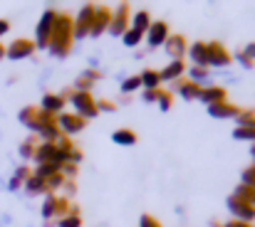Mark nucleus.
Listing matches in <instances>:
<instances>
[{"instance_id":"obj_10","label":"nucleus","mask_w":255,"mask_h":227,"mask_svg":"<svg viewBox=\"0 0 255 227\" xmlns=\"http://www.w3.org/2000/svg\"><path fill=\"white\" fill-rule=\"evenodd\" d=\"M228 210H231L233 220L253 225V220H255V208L253 205H248V203H243V200H236V198L231 195V198H228Z\"/></svg>"},{"instance_id":"obj_29","label":"nucleus","mask_w":255,"mask_h":227,"mask_svg":"<svg viewBox=\"0 0 255 227\" xmlns=\"http://www.w3.org/2000/svg\"><path fill=\"white\" fill-rule=\"evenodd\" d=\"M186 75H188V79H191V81L203 84V81L208 79V67H193V65H191V67L186 70Z\"/></svg>"},{"instance_id":"obj_32","label":"nucleus","mask_w":255,"mask_h":227,"mask_svg":"<svg viewBox=\"0 0 255 227\" xmlns=\"http://www.w3.org/2000/svg\"><path fill=\"white\" fill-rule=\"evenodd\" d=\"M122 94H131V91H136V89H141V79H139V75H131L127 76L124 81H122Z\"/></svg>"},{"instance_id":"obj_23","label":"nucleus","mask_w":255,"mask_h":227,"mask_svg":"<svg viewBox=\"0 0 255 227\" xmlns=\"http://www.w3.org/2000/svg\"><path fill=\"white\" fill-rule=\"evenodd\" d=\"M112 141L119 144V146H134V144L139 141V136H136V131H131V129H117V131L112 134Z\"/></svg>"},{"instance_id":"obj_31","label":"nucleus","mask_w":255,"mask_h":227,"mask_svg":"<svg viewBox=\"0 0 255 227\" xmlns=\"http://www.w3.org/2000/svg\"><path fill=\"white\" fill-rule=\"evenodd\" d=\"M141 40H144V35H141V32H136L134 27H129V30L122 35V42H124L127 47H136V45H141Z\"/></svg>"},{"instance_id":"obj_34","label":"nucleus","mask_w":255,"mask_h":227,"mask_svg":"<svg viewBox=\"0 0 255 227\" xmlns=\"http://www.w3.org/2000/svg\"><path fill=\"white\" fill-rule=\"evenodd\" d=\"M233 139H238V141H248V144H253L255 146V126H248V129H236V131H233Z\"/></svg>"},{"instance_id":"obj_3","label":"nucleus","mask_w":255,"mask_h":227,"mask_svg":"<svg viewBox=\"0 0 255 227\" xmlns=\"http://www.w3.org/2000/svg\"><path fill=\"white\" fill-rule=\"evenodd\" d=\"M70 198H60L55 193L45 195V203H42V218L45 220H62L65 215H70Z\"/></svg>"},{"instance_id":"obj_26","label":"nucleus","mask_w":255,"mask_h":227,"mask_svg":"<svg viewBox=\"0 0 255 227\" xmlns=\"http://www.w3.org/2000/svg\"><path fill=\"white\" fill-rule=\"evenodd\" d=\"M255 126V109H241L236 116V129H248Z\"/></svg>"},{"instance_id":"obj_5","label":"nucleus","mask_w":255,"mask_h":227,"mask_svg":"<svg viewBox=\"0 0 255 227\" xmlns=\"http://www.w3.org/2000/svg\"><path fill=\"white\" fill-rule=\"evenodd\" d=\"M55 22H57V10H45L40 22H37V30H35V47H42L47 50L50 45V37H52V30H55Z\"/></svg>"},{"instance_id":"obj_20","label":"nucleus","mask_w":255,"mask_h":227,"mask_svg":"<svg viewBox=\"0 0 255 227\" xmlns=\"http://www.w3.org/2000/svg\"><path fill=\"white\" fill-rule=\"evenodd\" d=\"M186 57L191 60V65L193 67H206V42H193V45H188V50H186Z\"/></svg>"},{"instance_id":"obj_30","label":"nucleus","mask_w":255,"mask_h":227,"mask_svg":"<svg viewBox=\"0 0 255 227\" xmlns=\"http://www.w3.org/2000/svg\"><path fill=\"white\" fill-rule=\"evenodd\" d=\"M156 104H159L161 111H169L171 106H173V91L161 86V89H159V99H156Z\"/></svg>"},{"instance_id":"obj_15","label":"nucleus","mask_w":255,"mask_h":227,"mask_svg":"<svg viewBox=\"0 0 255 227\" xmlns=\"http://www.w3.org/2000/svg\"><path fill=\"white\" fill-rule=\"evenodd\" d=\"M164 50H166V55H169L171 60H183L186 57V50H188V42H186L183 35H171L169 40H166V45H164Z\"/></svg>"},{"instance_id":"obj_40","label":"nucleus","mask_w":255,"mask_h":227,"mask_svg":"<svg viewBox=\"0 0 255 227\" xmlns=\"http://www.w3.org/2000/svg\"><path fill=\"white\" fill-rule=\"evenodd\" d=\"M97 109H99V114H102V111L112 114V111H117V104L109 101V99H99V101H97Z\"/></svg>"},{"instance_id":"obj_38","label":"nucleus","mask_w":255,"mask_h":227,"mask_svg":"<svg viewBox=\"0 0 255 227\" xmlns=\"http://www.w3.org/2000/svg\"><path fill=\"white\" fill-rule=\"evenodd\" d=\"M77 170H80V165H77V163H65V165H62V175H65V180L77 178Z\"/></svg>"},{"instance_id":"obj_6","label":"nucleus","mask_w":255,"mask_h":227,"mask_svg":"<svg viewBox=\"0 0 255 227\" xmlns=\"http://www.w3.org/2000/svg\"><path fill=\"white\" fill-rule=\"evenodd\" d=\"M233 62V55L221 42H206V67H228Z\"/></svg>"},{"instance_id":"obj_33","label":"nucleus","mask_w":255,"mask_h":227,"mask_svg":"<svg viewBox=\"0 0 255 227\" xmlns=\"http://www.w3.org/2000/svg\"><path fill=\"white\" fill-rule=\"evenodd\" d=\"M35 151H37V139H27V141H22V146H20V155H22L25 160L35 158Z\"/></svg>"},{"instance_id":"obj_7","label":"nucleus","mask_w":255,"mask_h":227,"mask_svg":"<svg viewBox=\"0 0 255 227\" xmlns=\"http://www.w3.org/2000/svg\"><path fill=\"white\" fill-rule=\"evenodd\" d=\"M94 12H97V5H94V2H85V5H82V10H80V12H77V17H75V40L89 37Z\"/></svg>"},{"instance_id":"obj_46","label":"nucleus","mask_w":255,"mask_h":227,"mask_svg":"<svg viewBox=\"0 0 255 227\" xmlns=\"http://www.w3.org/2000/svg\"><path fill=\"white\" fill-rule=\"evenodd\" d=\"M7 30H10V25H7V20H0V37H2V35L7 32Z\"/></svg>"},{"instance_id":"obj_16","label":"nucleus","mask_w":255,"mask_h":227,"mask_svg":"<svg viewBox=\"0 0 255 227\" xmlns=\"http://www.w3.org/2000/svg\"><path fill=\"white\" fill-rule=\"evenodd\" d=\"M65 104H67V99L62 94H45L42 101H40V109L47 111V114H52V116H60L65 111Z\"/></svg>"},{"instance_id":"obj_45","label":"nucleus","mask_w":255,"mask_h":227,"mask_svg":"<svg viewBox=\"0 0 255 227\" xmlns=\"http://www.w3.org/2000/svg\"><path fill=\"white\" fill-rule=\"evenodd\" d=\"M223 227H253L248 223H238V220H231V223H223Z\"/></svg>"},{"instance_id":"obj_11","label":"nucleus","mask_w":255,"mask_h":227,"mask_svg":"<svg viewBox=\"0 0 255 227\" xmlns=\"http://www.w3.org/2000/svg\"><path fill=\"white\" fill-rule=\"evenodd\" d=\"M109 22H112V10H109L107 5H97V12H94V20H92L89 37H102V35L109 30Z\"/></svg>"},{"instance_id":"obj_14","label":"nucleus","mask_w":255,"mask_h":227,"mask_svg":"<svg viewBox=\"0 0 255 227\" xmlns=\"http://www.w3.org/2000/svg\"><path fill=\"white\" fill-rule=\"evenodd\" d=\"M206 106H213V104H221V101H228V91L218 84H208L201 89V96H198Z\"/></svg>"},{"instance_id":"obj_24","label":"nucleus","mask_w":255,"mask_h":227,"mask_svg":"<svg viewBox=\"0 0 255 227\" xmlns=\"http://www.w3.org/2000/svg\"><path fill=\"white\" fill-rule=\"evenodd\" d=\"M37 119H40V109H35V106H25L20 111V121L35 134H37Z\"/></svg>"},{"instance_id":"obj_27","label":"nucleus","mask_w":255,"mask_h":227,"mask_svg":"<svg viewBox=\"0 0 255 227\" xmlns=\"http://www.w3.org/2000/svg\"><path fill=\"white\" fill-rule=\"evenodd\" d=\"M32 175V170L27 168V165H20L17 170H15V175L10 178V190H17L20 185H25V180Z\"/></svg>"},{"instance_id":"obj_35","label":"nucleus","mask_w":255,"mask_h":227,"mask_svg":"<svg viewBox=\"0 0 255 227\" xmlns=\"http://www.w3.org/2000/svg\"><path fill=\"white\" fill-rule=\"evenodd\" d=\"M57 227H82V218H80V213H70V215H65Z\"/></svg>"},{"instance_id":"obj_19","label":"nucleus","mask_w":255,"mask_h":227,"mask_svg":"<svg viewBox=\"0 0 255 227\" xmlns=\"http://www.w3.org/2000/svg\"><path fill=\"white\" fill-rule=\"evenodd\" d=\"M141 89L144 91H154V89H161V75H159V70H154V67H146L141 75Z\"/></svg>"},{"instance_id":"obj_41","label":"nucleus","mask_w":255,"mask_h":227,"mask_svg":"<svg viewBox=\"0 0 255 227\" xmlns=\"http://www.w3.org/2000/svg\"><path fill=\"white\" fill-rule=\"evenodd\" d=\"M236 62H238L241 67H246V70H253V67H255V62H253V60H248L243 52H236Z\"/></svg>"},{"instance_id":"obj_43","label":"nucleus","mask_w":255,"mask_h":227,"mask_svg":"<svg viewBox=\"0 0 255 227\" xmlns=\"http://www.w3.org/2000/svg\"><path fill=\"white\" fill-rule=\"evenodd\" d=\"M241 52H243V55H246L248 60H253V62H255V42H248V45H246V47H243Z\"/></svg>"},{"instance_id":"obj_44","label":"nucleus","mask_w":255,"mask_h":227,"mask_svg":"<svg viewBox=\"0 0 255 227\" xmlns=\"http://www.w3.org/2000/svg\"><path fill=\"white\" fill-rule=\"evenodd\" d=\"M62 188H65V193H67V195H75V190H77L75 180H65V185H62Z\"/></svg>"},{"instance_id":"obj_49","label":"nucleus","mask_w":255,"mask_h":227,"mask_svg":"<svg viewBox=\"0 0 255 227\" xmlns=\"http://www.w3.org/2000/svg\"><path fill=\"white\" fill-rule=\"evenodd\" d=\"M251 155H253V160H255V146H253V149H251Z\"/></svg>"},{"instance_id":"obj_42","label":"nucleus","mask_w":255,"mask_h":227,"mask_svg":"<svg viewBox=\"0 0 255 227\" xmlns=\"http://www.w3.org/2000/svg\"><path fill=\"white\" fill-rule=\"evenodd\" d=\"M141 99H144L146 104H156V99H159V89H154V91H144Z\"/></svg>"},{"instance_id":"obj_28","label":"nucleus","mask_w":255,"mask_h":227,"mask_svg":"<svg viewBox=\"0 0 255 227\" xmlns=\"http://www.w3.org/2000/svg\"><path fill=\"white\" fill-rule=\"evenodd\" d=\"M57 173H62V165L42 163V165H37V168H35V175H37V178H42V180H47V178H52V175H57Z\"/></svg>"},{"instance_id":"obj_50","label":"nucleus","mask_w":255,"mask_h":227,"mask_svg":"<svg viewBox=\"0 0 255 227\" xmlns=\"http://www.w3.org/2000/svg\"><path fill=\"white\" fill-rule=\"evenodd\" d=\"M253 205H255V190H253Z\"/></svg>"},{"instance_id":"obj_8","label":"nucleus","mask_w":255,"mask_h":227,"mask_svg":"<svg viewBox=\"0 0 255 227\" xmlns=\"http://www.w3.org/2000/svg\"><path fill=\"white\" fill-rule=\"evenodd\" d=\"M57 126H60V131H62V136H67V139H72L75 134H80V131H85L87 121L82 116H77L75 111H62L60 116H57Z\"/></svg>"},{"instance_id":"obj_13","label":"nucleus","mask_w":255,"mask_h":227,"mask_svg":"<svg viewBox=\"0 0 255 227\" xmlns=\"http://www.w3.org/2000/svg\"><path fill=\"white\" fill-rule=\"evenodd\" d=\"M35 50H37V47H35L32 40H15L12 45L5 47V57H10V60H25V57H30Z\"/></svg>"},{"instance_id":"obj_47","label":"nucleus","mask_w":255,"mask_h":227,"mask_svg":"<svg viewBox=\"0 0 255 227\" xmlns=\"http://www.w3.org/2000/svg\"><path fill=\"white\" fill-rule=\"evenodd\" d=\"M5 57V45H0V60Z\"/></svg>"},{"instance_id":"obj_9","label":"nucleus","mask_w":255,"mask_h":227,"mask_svg":"<svg viewBox=\"0 0 255 227\" xmlns=\"http://www.w3.org/2000/svg\"><path fill=\"white\" fill-rule=\"evenodd\" d=\"M171 37L169 32V25L164 22V20H154L151 22V27L146 30V35H144V40H146V45L149 47H161V45H166V40Z\"/></svg>"},{"instance_id":"obj_2","label":"nucleus","mask_w":255,"mask_h":227,"mask_svg":"<svg viewBox=\"0 0 255 227\" xmlns=\"http://www.w3.org/2000/svg\"><path fill=\"white\" fill-rule=\"evenodd\" d=\"M67 104H72V106H75V114H77V116H82L85 121L99 116L97 99L92 96V91H75V89H72V96L67 99Z\"/></svg>"},{"instance_id":"obj_21","label":"nucleus","mask_w":255,"mask_h":227,"mask_svg":"<svg viewBox=\"0 0 255 227\" xmlns=\"http://www.w3.org/2000/svg\"><path fill=\"white\" fill-rule=\"evenodd\" d=\"M97 79H102V72H99V70H94V67H89L85 75L75 81V86H72V89H75V91H92V86H94V81H97Z\"/></svg>"},{"instance_id":"obj_22","label":"nucleus","mask_w":255,"mask_h":227,"mask_svg":"<svg viewBox=\"0 0 255 227\" xmlns=\"http://www.w3.org/2000/svg\"><path fill=\"white\" fill-rule=\"evenodd\" d=\"M151 15L146 12V10H136L134 15H131V27L136 30V32H141V35H146V30L151 27Z\"/></svg>"},{"instance_id":"obj_48","label":"nucleus","mask_w":255,"mask_h":227,"mask_svg":"<svg viewBox=\"0 0 255 227\" xmlns=\"http://www.w3.org/2000/svg\"><path fill=\"white\" fill-rule=\"evenodd\" d=\"M211 227H223L221 223H211Z\"/></svg>"},{"instance_id":"obj_37","label":"nucleus","mask_w":255,"mask_h":227,"mask_svg":"<svg viewBox=\"0 0 255 227\" xmlns=\"http://www.w3.org/2000/svg\"><path fill=\"white\" fill-rule=\"evenodd\" d=\"M241 183H243V185H248V188H255V163H253V165H248V168L243 170Z\"/></svg>"},{"instance_id":"obj_25","label":"nucleus","mask_w":255,"mask_h":227,"mask_svg":"<svg viewBox=\"0 0 255 227\" xmlns=\"http://www.w3.org/2000/svg\"><path fill=\"white\" fill-rule=\"evenodd\" d=\"M25 190L27 193H32V195H50V190H47V183L42 180V178H37L35 173L25 180Z\"/></svg>"},{"instance_id":"obj_17","label":"nucleus","mask_w":255,"mask_h":227,"mask_svg":"<svg viewBox=\"0 0 255 227\" xmlns=\"http://www.w3.org/2000/svg\"><path fill=\"white\" fill-rule=\"evenodd\" d=\"M159 75H161V84H164V81L173 84V81L183 79V75H186V65H183V60H171L164 70H159Z\"/></svg>"},{"instance_id":"obj_36","label":"nucleus","mask_w":255,"mask_h":227,"mask_svg":"<svg viewBox=\"0 0 255 227\" xmlns=\"http://www.w3.org/2000/svg\"><path fill=\"white\" fill-rule=\"evenodd\" d=\"M45 183H47V190H50V193H55V190H60V188L65 185V175H62V173H57V175L47 178Z\"/></svg>"},{"instance_id":"obj_18","label":"nucleus","mask_w":255,"mask_h":227,"mask_svg":"<svg viewBox=\"0 0 255 227\" xmlns=\"http://www.w3.org/2000/svg\"><path fill=\"white\" fill-rule=\"evenodd\" d=\"M206 111L213 116V119H236L241 106L231 104V101H221V104H213V106H206Z\"/></svg>"},{"instance_id":"obj_39","label":"nucleus","mask_w":255,"mask_h":227,"mask_svg":"<svg viewBox=\"0 0 255 227\" xmlns=\"http://www.w3.org/2000/svg\"><path fill=\"white\" fill-rule=\"evenodd\" d=\"M139 227H164V225L159 223V218H154V215H149V213H146V215H141V218H139Z\"/></svg>"},{"instance_id":"obj_12","label":"nucleus","mask_w":255,"mask_h":227,"mask_svg":"<svg viewBox=\"0 0 255 227\" xmlns=\"http://www.w3.org/2000/svg\"><path fill=\"white\" fill-rule=\"evenodd\" d=\"M201 89H203V84H196L191 79H178V81H173V89L171 91H176L183 101H193V99L201 96Z\"/></svg>"},{"instance_id":"obj_4","label":"nucleus","mask_w":255,"mask_h":227,"mask_svg":"<svg viewBox=\"0 0 255 227\" xmlns=\"http://www.w3.org/2000/svg\"><path fill=\"white\" fill-rule=\"evenodd\" d=\"M129 27H131V7H129V2H119L117 10H112V22H109L107 32L112 37H122Z\"/></svg>"},{"instance_id":"obj_1","label":"nucleus","mask_w":255,"mask_h":227,"mask_svg":"<svg viewBox=\"0 0 255 227\" xmlns=\"http://www.w3.org/2000/svg\"><path fill=\"white\" fill-rule=\"evenodd\" d=\"M72 42H75V17L70 12H57V22L50 37V55L57 60H65L72 52Z\"/></svg>"}]
</instances>
